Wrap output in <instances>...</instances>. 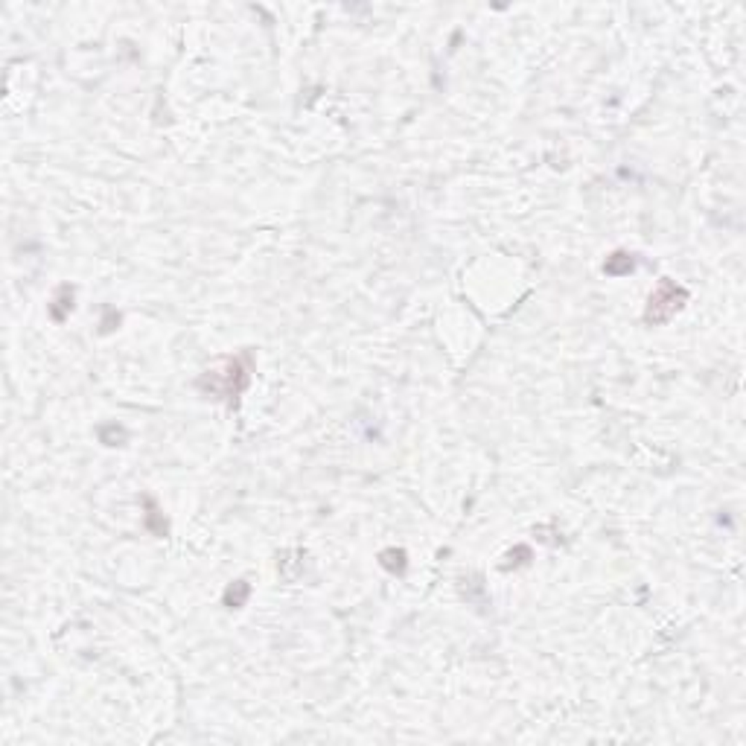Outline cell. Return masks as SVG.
<instances>
[{
    "mask_svg": "<svg viewBox=\"0 0 746 746\" xmlns=\"http://www.w3.org/2000/svg\"><path fill=\"white\" fill-rule=\"evenodd\" d=\"M382 566L388 569V571H405V551H394V548H391V551H385L382 554Z\"/></svg>",
    "mask_w": 746,
    "mask_h": 746,
    "instance_id": "6",
    "label": "cell"
},
{
    "mask_svg": "<svg viewBox=\"0 0 746 746\" xmlns=\"http://www.w3.org/2000/svg\"><path fill=\"white\" fill-rule=\"evenodd\" d=\"M73 309V289L70 286H61L59 289V295H56V304H53V318L56 321H64V315H68V312Z\"/></svg>",
    "mask_w": 746,
    "mask_h": 746,
    "instance_id": "5",
    "label": "cell"
},
{
    "mask_svg": "<svg viewBox=\"0 0 746 746\" xmlns=\"http://www.w3.org/2000/svg\"><path fill=\"white\" fill-rule=\"evenodd\" d=\"M248 595H251V586H248L245 580H237L233 586H228V592H225V607H230V609L245 607Z\"/></svg>",
    "mask_w": 746,
    "mask_h": 746,
    "instance_id": "4",
    "label": "cell"
},
{
    "mask_svg": "<svg viewBox=\"0 0 746 746\" xmlns=\"http://www.w3.org/2000/svg\"><path fill=\"white\" fill-rule=\"evenodd\" d=\"M633 268H636V259L627 251H615L612 257H607V263H604V271L609 274V277H624V274H630Z\"/></svg>",
    "mask_w": 746,
    "mask_h": 746,
    "instance_id": "3",
    "label": "cell"
},
{
    "mask_svg": "<svg viewBox=\"0 0 746 746\" xmlns=\"http://www.w3.org/2000/svg\"><path fill=\"white\" fill-rule=\"evenodd\" d=\"M688 304V292L674 280H662L656 286V292L650 295L647 309H645V324H667L679 309Z\"/></svg>",
    "mask_w": 746,
    "mask_h": 746,
    "instance_id": "2",
    "label": "cell"
},
{
    "mask_svg": "<svg viewBox=\"0 0 746 746\" xmlns=\"http://www.w3.org/2000/svg\"><path fill=\"white\" fill-rule=\"evenodd\" d=\"M248 356L242 359H225L222 364H225V371H207L202 379H199V388L204 391V394H210V397H219V400H237L242 391L248 388V379H251V373H248Z\"/></svg>",
    "mask_w": 746,
    "mask_h": 746,
    "instance_id": "1",
    "label": "cell"
}]
</instances>
